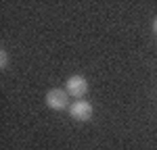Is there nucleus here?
Segmentation results:
<instances>
[{"instance_id":"1","label":"nucleus","mask_w":157,"mask_h":150,"mask_svg":"<svg viewBox=\"0 0 157 150\" xmlns=\"http://www.w3.org/2000/svg\"><path fill=\"white\" fill-rule=\"evenodd\" d=\"M46 106L52 111H65L69 106V94L67 90H61V88H52L46 92Z\"/></svg>"},{"instance_id":"2","label":"nucleus","mask_w":157,"mask_h":150,"mask_svg":"<svg viewBox=\"0 0 157 150\" xmlns=\"http://www.w3.org/2000/svg\"><path fill=\"white\" fill-rule=\"evenodd\" d=\"M92 104L88 100H75L71 106H69V115H71L75 121H90L92 119Z\"/></svg>"},{"instance_id":"3","label":"nucleus","mask_w":157,"mask_h":150,"mask_svg":"<svg viewBox=\"0 0 157 150\" xmlns=\"http://www.w3.org/2000/svg\"><path fill=\"white\" fill-rule=\"evenodd\" d=\"M65 90H67L69 96L82 100V96L88 92V81H86L82 75H71V77L67 79V84H65Z\"/></svg>"},{"instance_id":"4","label":"nucleus","mask_w":157,"mask_h":150,"mask_svg":"<svg viewBox=\"0 0 157 150\" xmlns=\"http://www.w3.org/2000/svg\"><path fill=\"white\" fill-rule=\"evenodd\" d=\"M6 65H9V54H6V50L2 48V50H0V67L6 69Z\"/></svg>"},{"instance_id":"5","label":"nucleus","mask_w":157,"mask_h":150,"mask_svg":"<svg viewBox=\"0 0 157 150\" xmlns=\"http://www.w3.org/2000/svg\"><path fill=\"white\" fill-rule=\"evenodd\" d=\"M153 31H155V34H157V17H155V19H153Z\"/></svg>"}]
</instances>
